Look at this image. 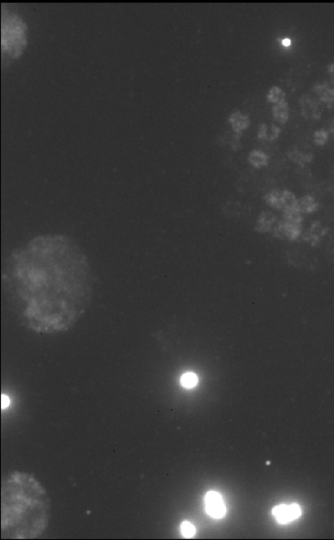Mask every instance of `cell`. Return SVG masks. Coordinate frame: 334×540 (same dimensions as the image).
I'll return each instance as SVG.
<instances>
[{
    "label": "cell",
    "instance_id": "4fadbf2b",
    "mask_svg": "<svg viewBox=\"0 0 334 540\" xmlns=\"http://www.w3.org/2000/svg\"><path fill=\"white\" fill-rule=\"evenodd\" d=\"M266 99L268 102H271L273 105L282 104L286 102V93L282 88L274 85L269 90Z\"/></svg>",
    "mask_w": 334,
    "mask_h": 540
},
{
    "label": "cell",
    "instance_id": "7a4b0ae2",
    "mask_svg": "<svg viewBox=\"0 0 334 540\" xmlns=\"http://www.w3.org/2000/svg\"><path fill=\"white\" fill-rule=\"evenodd\" d=\"M302 217L300 212L292 211L284 213L282 221H279L273 229L276 238L288 240H296L301 234Z\"/></svg>",
    "mask_w": 334,
    "mask_h": 540
},
{
    "label": "cell",
    "instance_id": "30bf717a",
    "mask_svg": "<svg viewBox=\"0 0 334 540\" xmlns=\"http://www.w3.org/2000/svg\"><path fill=\"white\" fill-rule=\"evenodd\" d=\"M324 234H325V229L322 226V224L319 221H317L312 225L309 231L305 233L304 239L305 241L310 242L312 245H316Z\"/></svg>",
    "mask_w": 334,
    "mask_h": 540
},
{
    "label": "cell",
    "instance_id": "9c48e42d",
    "mask_svg": "<svg viewBox=\"0 0 334 540\" xmlns=\"http://www.w3.org/2000/svg\"><path fill=\"white\" fill-rule=\"evenodd\" d=\"M298 200L293 193L288 190L282 191V213L298 211Z\"/></svg>",
    "mask_w": 334,
    "mask_h": 540
},
{
    "label": "cell",
    "instance_id": "9a60e30c",
    "mask_svg": "<svg viewBox=\"0 0 334 540\" xmlns=\"http://www.w3.org/2000/svg\"><path fill=\"white\" fill-rule=\"evenodd\" d=\"M273 514L277 518L278 522L282 524H286L292 521L289 506H280L273 509Z\"/></svg>",
    "mask_w": 334,
    "mask_h": 540
},
{
    "label": "cell",
    "instance_id": "484cf974",
    "mask_svg": "<svg viewBox=\"0 0 334 540\" xmlns=\"http://www.w3.org/2000/svg\"><path fill=\"white\" fill-rule=\"evenodd\" d=\"M330 132H332L333 134H334V119L332 121V123H331V125H330Z\"/></svg>",
    "mask_w": 334,
    "mask_h": 540
},
{
    "label": "cell",
    "instance_id": "6da1fadb",
    "mask_svg": "<svg viewBox=\"0 0 334 540\" xmlns=\"http://www.w3.org/2000/svg\"><path fill=\"white\" fill-rule=\"evenodd\" d=\"M6 296L24 326L38 332L69 329L91 301L92 274L71 238H33L9 257L3 276Z\"/></svg>",
    "mask_w": 334,
    "mask_h": 540
},
{
    "label": "cell",
    "instance_id": "ffe728a7",
    "mask_svg": "<svg viewBox=\"0 0 334 540\" xmlns=\"http://www.w3.org/2000/svg\"><path fill=\"white\" fill-rule=\"evenodd\" d=\"M280 133H281V129L278 128L277 126H275V125H272L271 133L268 132V134H267V140L273 141V140L277 139V138L279 137V135H280Z\"/></svg>",
    "mask_w": 334,
    "mask_h": 540
},
{
    "label": "cell",
    "instance_id": "cb8c5ba5",
    "mask_svg": "<svg viewBox=\"0 0 334 540\" xmlns=\"http://www.w3.org/2000/svg\"><path fill=\"white\" fill-rule=\"evenodd\" d=\"M328 74L330 77H331V81L334 84V62L332 64L329 65L328 66Z\"/></svg>",
    "mask_w": 334,
    "mask_h": 540
},
{
    "label": "cell",
    "instance_id": "603a6c76",
    "mask_svg": "<svg viewBox=\"0 0 334 540\" xmlns=\"http://www.w3.org/2000/svg\"><path fill=\"white\" fill-rule=\"evenodd\" d=\"M9 403H10L9 398L6 395L2 394V396H1V408H2V409H6L9 406Z\"/></svg>",
    "mask_w": 334,
    "mask_h": 540
},
{
    "label": "cell",
    "instance_id": "3957f363",
    "mask_svg": "<svg viewBox=\"0 0 334 540\" xmlns=\"http://www.w3.org/2000/svg\"><path fill=\"white\" fill-rule=\"evenodd\" d=\"M207 511L210 516L214 519L224 517L226 512L222 496L216 492H209L206 496Z\"/></svg>",
    "mask_w": 334,
    "mask_h": 540
},
{
    "label": "cell",
    "instance_id": "277c9868",
    "mask_svg": "<svg viewBox=\"0 0 334 540\" xmlns=\"http://www.w3.org/2000/svg\"><path fill=\"white\" fill-rule=\"evenodd\" d=\"M301 114L305 118L318 119L321 116L319 103L317 99L308 94L303 95L300 99Z\"/></svg>",
    "mask_w": 334,
    "mask_h": 540
},
{
    "label": "cell",
    "instance_id": "5bb4252c",
    "mask_svg": "<svg viewBox=\"0 0 334 540\" xmlns=\"http://www.w3.org/2000/svg\"><path fill=\"white\" fill-rule=\"evenodd\" d=\"M266 203L274 209L282 211V191L281 190H273L266 194L265 196Z\"/></svg>",
    "mask_w": 334,
    "mask_h": 540
},
{
    "label": "cell",
    "instance_id": "52a82bcc",
    "mask_svg": "<svg viewBox=\"0 0 334 540\" xmlns=\"http://www.w3.org/2000/svg\"><path fill=\"white\" fill-rule=\"evenodd\" d=\"M276 216L271 213H262L259 215L256 230L258 232H269L276 226Z\"/></svg>",
    "mask_w": 334,
    "mask_h": 540
},
{
    "label": "cell",
    "instance_id": "7c38bea8",
    "mask_svg": "<svg viewBox=\"0 0 334 540\" xmlns=\"http://www.w3.org/2000/svg\"><path fill=\"white\" fill-rule=\"evenodd\" d=\"M248 161L253 167L259 169L261 167L267 165L269 158L264 151L254 150L248 154Z\"/></svg>",
    "mask_w": 334,
    "mask_h": 540
},
{
    "label": "cell",
    "instance_id": "44dd1931",
    "mask_svg": "<svg viewBox=\"0 0 334 540\" xmlns=\"http://www.w3.org/2000/svg\"><path fill=\"white\" fill-rule=\"evenodd\" d=\"M289 511H290V515H291L292 521L299 519L301 515V510H300V506L298 505H292V506H289Z\"/></svg>",
    "mask_w": 334,
    "mask_h": 540
},
{
    "label": "cell",
    "instance_id": "d4e9b609",
    "mask_svg": "<svg viewBox=\"0 0 334 540\" xmlns=\"http://www.w3.org/2000/svg\"><path fill=\"white\" fill-rule=\"evenodd\" d=\"M282 45L284 47H289L291 45V41L288 38H284L282 41Z\"/></svg>",
    "mask_w": 334,
    "mask_h": 540
},
{
    "label": "cell",
    "instance_id": "8992f818",
    "mask_svg": "<svg viewBox=\"0 0 334 540\" xmlns=\"http://www.w3.org/2000/svg\"><path fill=\"white\" fill-rule=\"evenodd\" d=\"M318 99L329 108L334 106V89L329 86L327 83L317 84L314 87Z\"/></svg>",
    "mask_w": 334,
    "mask_h": 540
},
{
    "label": "cell",
    "instance_id": "ac0fdd59",
    "mask_svg": "<svg viewBox=\"0 0 334 540\" xmlns=\"http://www.w3.org/2000/svg\"><path fill=\"white\" fill-rule=\"evenodd\" d=\"M181 530H182V536L186 538V539H191L194 537V535L196 533V529L195 527L189 523V522H184L182 524L181 526Z\"/></svg>",
    "mask_w": 334,
    "mask_h": 540
},
{
    "label": "cell",
    "instance_id": "5b68a950",
    "mask_svg": "<svg viewBox=\"0 0 334 540\" xmlns=\"http://www.w3.org/2000/svg\"><path fill=\"white\" fill-rule=\"evenodd\" d=\"M228 122L232 128L233 133L241 135L242 132L250 126V118L248 115L243 114L241 111H233L228 117Z\"/></svg>",
    "mask_w": 334,
    "mask_h": 540
},
{
    "label": "cell",
    "instance_id": "2e32d148",
    "mask_svg": "<svg viewBox=\"0 0 334 540\" xmlns=\"http://www.w3.org/2000/svg\"><path fill=\"white\" fill-rule=\"evenodd\" d=\"M288 158L293 161L294 163H298L300 165H304L305 163H311L313 156L311 154H304L299 151H292L288 152Z\"/></svg>",
    "mask_w": 334,
    "mask_h": 540
},
{
    "label": "cell",
    "instance_id": "e0dca14e",
    "mask_svg": "<svg viewBox=\"0 0 334 540\" xmlns=\"http://www.w3.org/2000/svg\"><path fill=\"white\" fill-rule=\"evenodd\" d=\"M197 383H198V378L193 373H186L181 378L182 385L187 389H191L195 387Z\"/></svg>",
    "mask_w": 334,
    "mask_h": 540
},
{
    "label": "cell",
    "instance_id": "d6986e66",
    "mask_svg": "<svg viewBox=\"0 0 334 540\" xmlns=\"http://www.w3.org/2000/svg\"><path fill=\"white\" fill-rule=\"evenodd\" d=\"M329 133L324 129H320L314 134V140L317 146H322L327 142Z\"/></svg>",
    "mask_w": 334,
    "mask_h": 540
},
{
    "label": "cell",
    "instance_id": "ba28073f",
    "mask_svg": "<svg viewBox=\"0 0 334 540\" xmlns=\"http://www.w3.org/2000/svg\"><path fill=\"white\" fill-rule=\"evenodd\" d=\"M272 113L274 120L277 122L284 125L288 121L289 109H288V102H284L282 104L273 105L272 107Z\"/></svg>",
    "mask_w": 334,
    "mask_h": 540
},
{
    "label": "cell",
    "instance_id": "7402d4cb",
    "mask_svg": "<svg viewBox=\"0 0 334 540\" xmlns=\"http://www.w3.org/2000/svg\"><path fill=\"white\" fill-rule=\"evenodd\" d=\"M268 128L265 124H262L260 125L259 128H258V138L259 140L267 139V134H268Z\"/></svg>",
    "mask_w": 334,
    "mask_h": 540
},
{
    "label": "cell",
    "instance_id": "8fae6325",
    "mask_svg": "<svg viewBox=\"0 0 334 540\" xmlns=\"http://www.w3.org/2000/svg\"><path fill=\"white\" fill-rule=\"evenodd\" d=\"M318 209V203L310 196H305L298 200V211L303 213H311Z\"/></svg>",
    "mask_w": 334,
    "mask_h": 540
}]
</instances>
